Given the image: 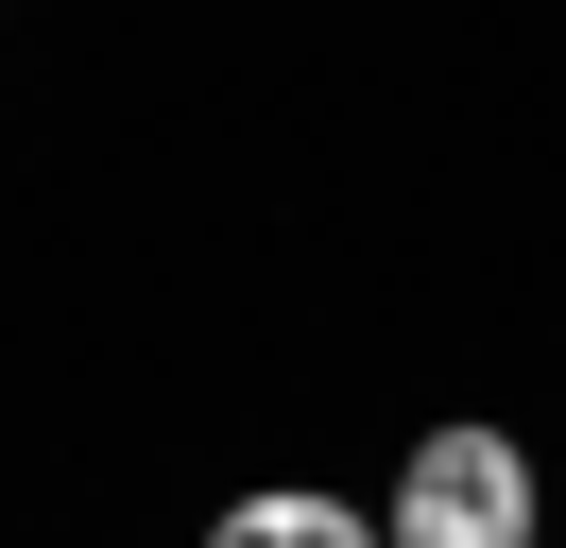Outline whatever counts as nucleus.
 Returning a JSON list of instances; mask_svg holds the SVG:
<instances>
[{
  "instance_id": "1",
  "label": "nucleus",
  "mask_w": 566,
  "mask_h": 548,
  "mask_svg": "<svg viewBox=\"0 0 566 548\" xmlns=\"http://www.w3.org/2000/svg\"><path fill=\"white\" fill-rule=\"evenodd\" d=\"M549 531V463L515 429H412L395 463V548H532Z\"/></svg>"
},
{
  "instance_id": "2",
  "label": "nucleus",
  "mask_w": 566,
  "mask_h": 548,
  "mask_svg": "<svg viewBox=\"0 0 566 548\" xmlns=\"http://www.w3.org/2000/svg\"><path fill=\"white\" fill-rule=\"evenodd\" d=\"M207 548H378V514L310 497V479H258V497H223V514H207Z\"/></svg>"
}]
</instances>
